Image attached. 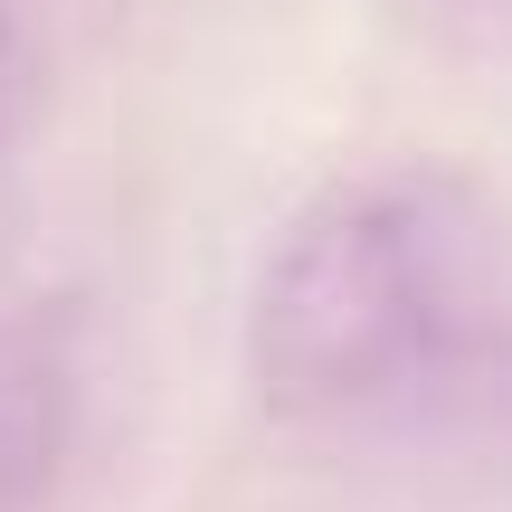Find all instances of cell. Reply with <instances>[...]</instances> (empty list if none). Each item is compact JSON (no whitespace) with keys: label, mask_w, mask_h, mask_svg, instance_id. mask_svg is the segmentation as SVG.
I'll list each match as a JSON object with an SVG mask.
<instances>
[{"label":"cell","mask_w":512,"mask_h":512,"mask_svg":"<svg viewBox=\"0 0 512 512\" xmlns=\"http://www.w3.org/2000/svg\"><path fill=\"white\" fill-rule=\"evenodd\" d=\"M247 361L275 418L399 427L512 361V219L456 171H361L256 266Z\"/></svg>","instance_id":"obj_1"},{"label":"cell","mask_w":512,"mask_h":512,"mask_svg":"<svg viewBox=\"0 0 512 512\" xmlns=\"http://www.w3.org/2000/svg\"><path fill=\"white\" fill-rule=\"evenodd\" d=\"M19 95H29V48H19V29L0 19V143H10V124H19Z\"/></svg>","instance_id":"obj_4"},{"label":"cell","mask_w":512,"mask_h":512,"mask_svg":"<svg viewBox=\"0 0 512 512\" xmlns=\"http://www.w3.org/2000/svg\"><path fill=\"white\" fill-rule=\"evenodd\" d=\"M76 313L0 294V512H48L76 446Z\"/></svg>","instance_id":"obj_2"},{"label":"cell","mask_w":512,"mask_h":512,"mask_svg":"<svg viewBox=\"0 0 512 512\" xmlns=\"http://www.w3.org/2000/svg\"><path fill=\"white\" fill-rule=\"evenodd\" d=\"M427 19H437L446 38H465V48L512 57V0H427Z\"/></svg>","instance_id":"obj_3"}]
</instances>
